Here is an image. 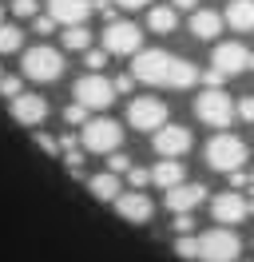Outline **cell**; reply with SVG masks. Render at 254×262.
<instances>
[{"instance_id": "6da1fadb", "label": "cell", "mask_w": 254, "mask_h": 262, "mask_svg": "<svg viewBox=\"0 0 254 262\" xmlns=\"http://www.w3.org/2000/svg\"><path fill=\"white\" fill-rule=\"evenodd\" d=\"M246 159H250L246 143H242L238 135H230V131H219L215 139H206V167H210V171L235 175V171H242Z\"/></svg>"}, {"instance_id": "7a4b0ae2", "label": "cell", "mask_w": 254, "mask_h": 262, "mask_svg": "<svg viewBox=\"0 0 254 262\" xmlns=\"http://www.w3.org/2000/svg\"><path fill=\"white\" fill-rule=\"evenodd\" d=\"M171 64H175V56H171V52H163V48L135 52V60H131V80L151 83V88H167V80H171Z\"/></svg>"}, {"instance_id": "3957f363", "label": "cell", "mask_w": 254, "mask_h": 262, "mask_svg": "<svg viewBox=\"0 0 254 262\" xmlns=\"http://www.w3.org/2000/svg\"><path fill=\"white\" fill-rule=\"evenodd\" d=\"M79 139H83V147L95 151V155H111V151H119L123 143V127L108 119V115H99V119H88L83 131H79Z\"/></svg>"}, {"instance_id": "277c9868", "label": "cell", "mask_w": 254, "mask_h": 262, "mask_svg": "<svg viewBox=\"0 0 254 262\" xmlns=\"http://www.w3.org/2000/svg\"><path fill=\"white\" fill-rule=\"evenodd\" d=\"M72 96H76V103L83 107V112H103V107H111L115 103V88H111L108 76H79L76 88H72Z\"/></svg>"}, {"instance_id": "5b68a950", "label": "cell", "mask_w": 254, "mask_h": 262, "mask_svg": "<svg viewBox=\"0 0 254 262\" xmlns=\"http://www.w3.org/2000/svg\"><path fill=\"white\" fill-rule=\"evenodd\" d=\"M24 76L36 83H52L64 76V56L48 44H36V48L24 52Z\"/></svg>"}, {"instance_id": "8992f818", "label": "cell", "mask_w": 254, "mask_h": 262, "mask_svg": "<svg viewBox=\"0 0 254 262\" xmlns=\"http://www.w3.org/2000/svg\"><path fill=\"white\" fill-rule=\"evenodd\" d=\"M238 250H242V243H238L235 230H226V227L199 234V262H235Z\"/></svg>"}, {"instance_id": "52a82bcc", "label": "cell", "mask_w": 254, "mask_h": 262, "mask_svg": "<svg viewBox=\"0 0 254 262\" xmlns=\"http://www.w3.org/2000/svg\"><path fill=\"white\" fill-rule=\"evenodd\" d=\"M103 52H108V56H135V52H143L139 24H131V20H111L108 28H103Z\"/></svg>"}, {"instance_id": "ba28073f", "label": "cell", "mask_w": 254, "mask_h": 262, "mask_svg": "<svg viewBox=\"0 0 254 262\" xmlns=\"http://www.w3.org/2000/svg\"><path fill=\"white\" fill-rule=\"evenodd\" d=\"M195 115L203 119L206 127L226 131V127H230V119H235V99L226 96V92H203V96L195 99Z\"/></svg>"}, {"instance_id": "9c48e42d", "label": "cell", "mask_w": 254, "mask_h": 262, "mask_svg": "<svg viewBox=\"0 0 254 262\" xmlns=\"http://www.w3.org/2000/svg\"><path fill=\"white\" fill-rule=\"evenodd\" d=\"M127 123H131V127H139L143 135H147V131L155 135V131L167 123V103H163V99H155V96L131 99V107H127Z\"/></svg>"}, {"instance_id": "30bf717a", "label": "cell", "mask_w": 254, "mask_h": 262, "mask_svg": "<svg viewBox=\"0 0 254 262\" xmlns=\"http://www.w3.org/2000/svg\"><path fill=\"white\" fill-rule=\"evenodd\" d=\"M151 143H155V155H159V159H183L195 139H190V127H183V123H163V127L155 131V139H151Z\"/></svg>"}, {"instance_id": "8fae6325", "label": "cell", "mask_w": 254, "mask_h": 262, "mask_svg": "<svg viewBox=\"0 0 254 262\" xmlns=\"http://www.w3.org/2000/svg\"><path fill=\"white\" fill-rule=\"evenodd\" d=\"M8 112H12V119L20 127H40L48 119V99L36 96V92H24V96L8 99Z\"/></svg>"}, {"instance_id": "7c38bea8", "label": "cell", "mask_w": 254, "mask_h": 262, "mask_svg": "<svg viewBox=\"0 0 254 262\" xmlns=\"http://www.w3.org/2000/svg\"><path fill=\"white\" fill-rule=\"evenodd\" d=\"M210 214H215V223H222V227L230 230L235 223H242L250 214V207H246V199L238 195V191H222V195L210 199Z\"/></svg>"}, {"instance_id": "4fadbf2b", "label": "cell", "mask_w": 254, "mask_h": 262, "mask_svg": "<svg viewBox=\"0 0 254 262\" xmlns=\"http://www.w3.org/2000/svg\"><path fill=\"white\" fill-rule=\"evenodd\" d=\"M246 60H250V52L242 48L238 40H226V44H219V48H215L210 68H215V72H222V76H238V72L246 68Z\"/></svg>"}, {"instance_id": "5bb4252c", "label": "cell", "mask_w": 254, "mask_h": 262, "mask_svg": "<svg viewBox=\"0 0 254 262\" xmlns=\"http://www.w3.org/2000/svg\"><path fill=\"white\" fill-rule=\"evenodd\" d=\"M206 199V187L203 183H179V187H171L167 191V211L175 214H190L199 203Z\"/></svg>"}, {"instance_id": "9a60e30c", "label": "cell", "mask_w": 254, "mask_h": 262, "mask_svg": "<svg viewBox=\"0 0 254 262\" xmlns=\"http://www.w3.org/2000/svg\"><path fill=\"white\" fill-rule=\"evenodd\" d=\"M88 12H92V0H48V16H52V24H83L88 20Z\"/></svg>"}, {"instance_id": "2e32d148", "label": "cell", "mask_w": 254, "mask_h": 262, "mask_svg": "<svg viewBox=\"0 0 254 262\" xmlns=\"http://www.w3.org/2000/svg\"><path fill=\"white\" fill-rule=\"evenodd\" d=\"M115 211L123 214L127 223H151L155 207H151V199L143 195V191H123V195L115 199Z\"/></svg>"}, {"instance_id": "e0dca14e", "label": "cell", "mask_w": 254, "mask_h": 262, "mask_svg": "<svg viewBox=\"0 0 254 262\" xmlns=\"http://www.w3.org/2000/svg\"><path fill=\"white\" fill-rule=\"evenodd\" d=\"M147 175H151V183H155V187H163V191H171V187H179V183H187L183 159H159Z\"/></svg>"}, {"instance_id": "ac0fdd59", "label": "cell", "mask_w": 254, "mask_h": 262, "mask_svg": "<svg viewBox=\"0 0 254 262\" xmlns=\"http://www.w3.org/2000/svg\"><path fill=\"white\" fill-rule=\"evenodd\" d=\"M222 24H230L235 32H254V0H230Z\"/></svg>"}, {"instance_id": "d6986e66", "label": "cell", "mask_w": 254, "mask_h": 262, "mask_svg": "<svg viewBox=\"0 0 254 262\" xmlns=\"http://www.w3.org/2000/svg\"><path fill=\"white\" fill-rule=\"evenodd\" d=\"M219 32H222V16H219V12H210V8L190 12V36H199V40H215Z\"/></svg>"}, {"instance_id": "ffe728a7", "label": "cell", "mask_w": 254, "mask_h": 262, "mask_svg": "<svg viewBox=\"0 0 254 262\" xmlns=\"http://www.w3.org/2000/svg\"><path fill=\"white\" fill-rule=\"evenodd\" d=\"M147 28L159 36H171L179 28V12H175L171 4H155V8H147Z\"/></svg>"}, {"instance_id": "44dd1931", "label": "cell", "mask_w": 254, "mask_h": 262, "mask_svg": "<svg viewBox=\"0 0 254 262\" xmlns=\"http://www.w3.org/2000/svg\"><path fill=\"white\" fill-rule=\"evenodd\" d=\"M88 191H92L99 203H115V199L123 195V187H119V175H108V171H103V175H92V179H88Z\"/></svg>"}, {"instance_id": "7402d4cb", "label": "cell", "mask_w": 254, "mask_h": 262, "mask_svg": "<svg viewBox=\"0 0 254 262\" xmlns=\"http://www.w3.org/2000/svg\"><path fill=\"white\" fill-rule=\"evenodd\" d=\"M190 83H199V68L190 64V60H183V56H175V64H171V80H167V88H190Z\"/></svg>"}, {"instance_id": "603a6c76", "label": "cell", "mask_w": 254, "mask_h": 262, "mask_svg": "<svg viewBox=\"0 0 254 262\" xmlns=\"http://www.w3.org/2000/svg\"><path fill=\"white\" fill-rule=\"evenodd\" d=\"M64 48H72V52H88V48H92V32H88L83 24H72V28L64 32Z\"/></svg>"}, {"instance_id": "cb8c5ba5", "label": "cell", "mask_w": 254, "mask_h": 262, "mask_svg": "<svg viewBox=\"0 0 254 262\" xmlns=\"http://www.w3.org/2000/svg\"><path fill=\"white\" fill-rule=\"evenodd\" d=\"M24 44V32H20V24H0V56H8V52H20Z\"/></svg>"}, {"instance_id": "d4e9b609", "label": "cell", "mask_w": 254, "mask_h": 262, "mask_svg": "<svg viewBox=\"0 0 254 262\" xmlns=\"http://www.w3.org/2000/svg\"><path fill=\"white\" fill-rule=\"evenodd\" d=\"M175 254L187 258V262H199V238H195V234H179V238H175Z\"/></svg>"}, {"instance_id": "484cf974", "label": "cell", "mask_w": 254, "mask_h": 262, "mask_svg": "<svg viewBox=\"0 0 254 262\" xmlns=\"http://www.w3.org/2000/svg\"><path fill=\"white\" fill-rule=\"evenodd\" d=\"M12 16L16 20H36L40 16V0H12Z\"/></svg>"}, {"instance_id": "4316f807", "label": "cell", "mask_w": 254, "mask_h": 262, "mask_svg": "<svg viewBox=\"0 0 254 262\" xmlns=\"http://www.w3.org/2000/svg\"><path fill=\"white\" fill-rule=\"evenodd\" d=\"M131 171V159H127L123 151H111V159H108V175H127Z\"/></svg>"}, {"instance_id": "83f0119b", "label": "cell", "mask_w": 254, "mask_h": 262, "mask_svg": "<svg viewBox=\"0 0 254 262\" xmlns=\"http://www.w3.org/2000/svg\"><path fill=\"white\" fill-rule=\"evenodd\" d=\"M0 96H8V99L24 96V88H20V76H0Z\"/></svg>"}, {"instance_id": "f1b7e54d", "label": "cell", "mask_w": 254, "mask_h": 262, "mask_svg": "<svg viewBox=\"0 0 254 262\" xmlns=\"http://www.w3.org/2000/svg\"><path fill=\"white\" fill-rule=\"evenodd\" d=\"M83 64H88V68L95 72V76H99V68L108 64V52H103V48H99V52H92V48H88V56H83Z\"/></svg>"}, {"instance_id": "f546056e", "label": "cell", "mask_w": 254, "mask_h": 262, "mask_svg": "<svg viewBox=\"0 0 254 262\" xmlns=\"http://www.w3.org/2000/svg\"><path fill=\"white\" fill-rule=\"evenodd\" d=\"M235 115H242L246 123H254V96H242V103H235Z\"/></svg>"}, {"instance_id": "4dcf8cb0", "label": "cell", "mask_w": 254, "mask_h": 262, "mask_svg": "<svg viewBox=\"0 0 254 262\" xmlns=\"http://www.w3.org/2000/svg\"><path fill=\"white\" fill-rule=\"evenodd\" d=\"M127 183H131V187L139 191V187H147V183H151V175H147L143 167H131V171H127Z\"/></svg>"}, {"instance_id": "1f68e13d", "label": "cell", "mask_w": 254, "mask_h": 262, "mask_svg": "<svg viewBox=\"0 0 254 262\" xmlns=\"http://www.w3.org/2000/svg\"><path fill=\"white\" fill-rule=\"evenodd\" d=\"M64 119H68V123H72V127H79V123H88V112H83V107H79V103H72V107H68V112H64Z\"/></svg>"}, {"instance_id": "d6a6232c", "label": "cell", "mask_w": 254, "mask_h": 262, "mask_svg": "<svg viewBox=\"0 0 254 262\" xmlns=\"http://www.w3.org/2000/svg\"><path fill=\"white\" fill-rule=\"evenodd\" d=\"M190 227H195L190 214H175V234H190Z\"/></svg>"}, {"instance_id": "836d02e7", "label": "cell", "mask_w": 254, "mask_h": 262, "mask_svg": "<svg viewBox=\"0 0 254 262\" xmlns=\"http://www.w3.org/2000/svg\"><path fill=\"white\" fill-rule=\"evenodd\" d=\"M32 32L48 36V32H52V16H36V20H32Z\"/></svg>"}, {"instance_id": "e575fe53", "label": "cell", "mask_w": 254, "mask_h": 262, "mask_svg": "<svg viewBox=\"0 0 254 262\" xmlns=\"http://www.w3.org/2000/svg\"><path fill=\"white\" fill-rule=\"evenodd\" d=\"M131 83H135V80H131V72H127V76H119V80L111 83V88H115L119 96H127V92H131Z\"/></svg>"}, {"instance_id": "d590c367", "label": "cell", "mask_w": 254, "mask_h": 262, "mask_svg": "<svg viewBox=\"0 0 254 262\" xmlns=\"http://www.w3.org/2000/svg\"><path fill=\"white\" fill-rule=\"evenodd\" d=\"M175 12H199V0H175Z\"/></svg>"}, {"instance_id": "8d00e7d4", "label": "cell", "mask_w": 254, "mask_h": 262, "mask_svg": "<svg viewBox=\"0 0 254 262\" xmlns=\"http://www.w3.org/2000/svg\"><path fill=\"white\" fill-rule=\"evenodd\" d=\"M119 8H127V12H135V8H147V0H115Z\"/></svg>"}, {"instance_id": "74e56055", "label": "cell", "mask_w": 254, "mask_h": 262, "mask_svg": "<svg viewBox=\"0 0 254 262\" xmlns=\"http://www.w3.org/2000/svg\"><path fill=\"white\" fill-rule=\"evenodd\" d=\"M40 147H44V151H52V155H56V151H60V143H56V139H48V135H40Z\"/></svg>"}, {"instance_id": "f35d334b", "label": "cell", "mask_w": 254, "mask_h": 262, "mask_svg": "<svg viewBox=\"0 0 254 262\" xmlns=\"http://www.w3.org/2000/svg\"><path fill=\"white\" fill-rule=\"evenodd\" d=\"M246 68H254V52H250V60H246Z\"/></svg>"}, {"instance_id": "ab89813d", "label": "cell", "mask_w": 254, "mask_h": 262, "mask_svg": "<svg viewBox=\"0 0 254 262\" xmlns=\"http://www.w3.org/2000/svg\"><path fill=\"white\" fill-rule=\"evenodd\" d=\"M0 76H4V72H0Z\"/></svg>"}]
</instances>
